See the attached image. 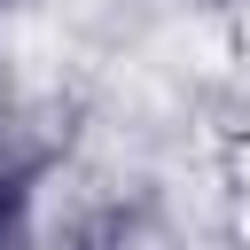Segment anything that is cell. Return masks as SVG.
I'll return each instance as SVG.
<instances>
[{"label": "cell", "instance_id": "cell-1", "mask_svg": "<svg viewBox=\"0 0 250 250\" xmlns=\"http://www.w3.org/2000/svg\"><path fill=\"white\" fill-rule=\"evenodd\" d=\"M203 8H234V0H203Z\"/></svg>", "mask_w": 250, "mask_h": 250}, {"label": "cell", "instance_id": "cell-2", "mask_svg": "<svg viewBox=\"0 0 250 250\" xmlns=\"http://www.w3.org/2000/svg\"><path fill=\"white\" fill-rule=\"evenodd\" d=\"M0 8H31V0H0Z\"/></svg>", "mask_w": 250, "mask_h": 250}]
</instances>
